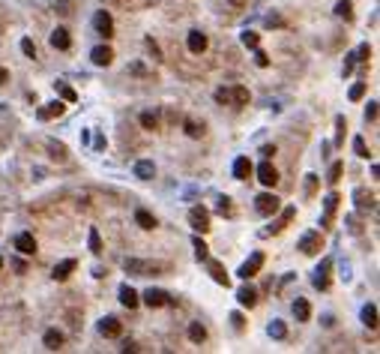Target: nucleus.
Wrapping results in <instances>:
<instances>
[{
    "instance_id": "obj_5",
    "label": "nucleus",
    "mask_w": 380,
    "mask_h": 354,
    "mask_svg": "<svg viewBox=\"0 0 380 354\" xmlns=\"http://www.w3.org/2000/svg\"><path fill=\"white\" fill-rule=\"evenodd\" d=\"M144 303H147L150 309H159V306H165V303H177V300H174L168 291H162V288H147V291H144Z\"/></svg>"
},
{
    "instance_id": "obj_12",
    "label": "nucleus",
    "mask_w": 380,
    "mask_h": 354,
    "mask_svg": "<svg viewBox=\"0 0 380 354\" xmlns=\"http://www.w3.org/2000/svg\"><path fill=\"white\" fill-rule=\"evenodd\" d=\"M123 267H126V273H132V276H147V273L153 270V264H147V261H141V258H126Z\"/></svg>"
},
{
    "instance_id": "obj_19",
    "label": "nucleus",
    "mask_w": 380,
    "mask_h": 354,
    "mask_svg": "<svg viewBox=\"0 0 380 354\" xmlns=\"http://www.w3.org/2000/svg\"><path fill=\"white\" fill-rule=\"evenodd\" d=\"M237 300H240V306H249V309H252V306L258 303V291L249 288V285H242L240 291H237Z\"/></svg>"
},
{
    "instance_id": "obj_34",
    "label": "nucleus",
    "mask_w": 380,
    "mask_h": 354,
    "mask_svg": "<svg viewBox=\"0 0 380 354\" xmlns=\"http://www.w3.org/2000/svg\"><path fill=\"white\" fill-rule=\"evenodd\" d=\"M141 126L144 129H159V114L156 111H144L141 114Z\"/></svg>"
},
{
    "instance_id": "obj_27",
    "label": "nucleus",
    "mask_w": 380,
    "mask_h": 354,
    "mask_svg": "<svg viewBox=\"0 0 380 354\" xmlns=\"http://www.w3.org/2000/svg\"><path fill=\"white\" fill-rule=\"evenodd\" d=\"M294 216H296V207H284V210H281V219H278L276 225H270L267 231H270V234H276V231H281L284 225H288V222H291V219H294Z\"/></svg>"
},
{
    "instance_id": "obj_56",
    "label": "nucleus",
    "mask_w": 380,
    "mask_h": 354,
    "mask_svg": "<svg viewBox=\"0 0 380 354\" xmlns=\"http://www.w3.org/2000/svg\"><path fill=\"white\" fill-rule=\"evenodd\" d=\"M347 225H350V231H353V234H359V225H356V216H347Z\"/></svg>"
},
{
    "instance_id": "obj_50",
    "label": "nucleus",
    "mask_w": 380,
    "mask_h": 354,
    "mask_svg": "<svg viewBox=\"0 0 380 354\" xmlns=\"http://www.w3.org/2000/svg\"><path fill=\"white\" fill-rule=\"evenodd\" d=\"M255 63H258V66H270V57L260 51V48H255Z\"/></svg>"
},
{
    "instance_id": "obj_52",
    "label": "nucleus",
    "mask_w": 380,
    "mask_h": 354,
    "mask_svg": "<svg viewBox=\"0 0 380 354\" xmlns=\"http://www.w3.org/2000/svg\"><path fill=\"white\" fill-rule=\"evenodd\" d=\"M284 21H281V15H267V27H281Z\"/></svg>"
},
{
    "instance_id": "obj_35",
    "label": "nucleus",
    "mask_w": 380,
    "mask_h": 354,
    "mask_svg": "<svg viewBox=\"0 0 380 354\" xmlns=\"http://www.w3.org/2000/svg\"><path fill=\"white\" fill-rule=\"evenodd\" d=\"M57 93L63 96V102H75V99H78V93H75L69 84H63V81H57Z\"/></svg>"
},
{
    "instance_id": "obj_1",
    "label": "nucleus",
    "mask_w": 380,
    "mask_h": 354,
    "mask_svg": "<svg viewBox=\"0 0 380 354\" xmlns=\"http://www.w3.org/2000/svg\"><path fill=\"white\" fill-rule=\"evenodd\" d=\"M278 207H281V201H278V195H273V192H260L258 198H255V210H258L260 216H273Z\"/></svg>"
},
{
    "instance_id": "obj_14",
    "label": "nucleus",
    "mask_w": 380,
    "mask_h": 354,
    "mask_svg": "<svg viewBox=\"0 0 380 354\" xmlns=\"http://www.w3.org/2000/svg\"><path fill=\"white\" fill-rule=\"evenodd\" d=\"M72 45V36H69V30L66 27H57L51 33V48H57V51H66Z\"/></svg>"
},
{
    "instance_id": "obj_13",
    "label": "nucleus",
    "mask_w": 380,
    "mask_h": 354,
    "mask_svg": "<svg viewBox=\"0 0 380 354\" xmlns=\"http://www.w3.org/2000/svg\"><path fill=\"white\" fill-rule=\"evenodd\" d=\"M338 195L335 192H329L327 195V201H324V219H320V228H329V222H332V213H335V207H338Z\"/></svg>"
},
{
    "instance_id": "obj_10",
    "label": "nucleus",
    "mask_w": 380,
    "mask_h": 354,
    "mask_svg": "<svg viewBox=\"0 0 380 354\" xmlns=\"http://www.w3.org/2000/svg\"><path fill=\"white\" fill-rule=\"evenodd\" d=\"M63 111H66V105H63L60 99H54V102H48V105L39 108V111H36V117H39V120H51V117H60Z\"/></svg>"
},
{
    "instance_id": "obj_43",
    "label": "nucleus",
    "mask_w": 380,
    "mask_h": 354,
    "mask_svg": "<svg viewBox=\"0 0 380 354\" xmlns=\"http://www.w3.org/2000/svg\"><path fill=\"white\" fill-rule=\"evenodd\" d=\"M186 135H192V138H201V135H204V129L195 123V120H186Z\"/></svg>"
},
{
    "instance_id": "obj_17",
    "label": "nucleus",
    "mask_w": 380,
    "mask_h": 354,
    "mask_svg": "<svg viewBox=\"0 0 380 354\" xmlns=\"http://www.w3.org/2000/svg\"><path fill=\"white\" fill-rule=\"evenodd\" d=\"M75 270V258H66V261H60V264H54V279L57 282H63V279H69V273Z\"/></svg>"
},
{
    "instance_id": "obj_2",
    "label": "nucleus",
    "mask_w": 380,
    "mask_h": 354,
    "mask_svg": "<svg viewBox=\"0 0 380 354\" xmlns=\"http://www.w3.org/2000/svg\"><path fill=\"white\" fill-rule=\"evenodd\" d=\"M189 225L195 231H201V234H204V231H210V210H207V207L195 204V207L189 210Z\"/></svg>"
},
{
    "instance_id": "obj_38",
    "label": "nucleus",
    "mask_w": 380,
    "mask_h": 354,
    "mask_svg": "<svg viewBox=\"0 0 380 354\" xmlns=\"http://www.w3.org/2000/svg\"><path fill=\"white\" fill-rule=\"evenodd\" d=\"M347 96H350V102H359V99L365 96V81H356V84L350 87V93H347Z\"/></svg>"
},
{
    "instance_id": "obj_55",
    "label": "nucleus",
    "mask_w": 380,
    "mask_h": 354,
    "mask_svg": "<svg viewBox=\"0 0 380 354\" xmlns=\"http://www.w3.org/2000/svg\"><path fill=\"white\" fill-rule=\"evenodd\" d=\"M105 135H96V138H93V147H96V150H105Z\"/></svg>"
},
{
    "instance_id": "obj_29",
    "label": "nucleus",
    "mask_w": 380,
    "mask_h": 354,
    "mask_svg": "<svg viewBox=\"0 0 380 354\" xmlns=\"http://www.w3.org/2000/svg\"><path fill=\"white\" fill-rule=\"evenodd\" d=\"M335 15L341 18V21H353V6H350V0H338V3H335Z\"/></svg>"
},
{
    "instance_id": "obj_7",
    "label": "nucleus",
    "mask_w": 380,
    "mask_h": 354,
    "mask_svg": "<svg viewBox=\"0 0 380 354\" xmlns=\"http://www.w3.org/2000/svg\"><path fill=\"white\" fill-rule=\"evenodd\" d=\"M329 267H332V258H324L320 267L314 270V288L317 291H327L329 288Z\"/></svg>"
},
{
    "instance_id": "obj_25",
    "label": "nucleus",
    "mask_w": 380,
    "mask_h": 354,
    "mask_svg": "<svg viewBox=\"0 0 380 354\" xmlns=\"http://www.w3.org/2000/svg\"><path fill=\"white\" fill-rule=\"evenodd\" d=\"M363 324L371 327V330L377 327V306H374V303H365L363 306Z\"/></svg>"
},
{
    "instance_id": "obj_9",
    "label": "nucleus",
    "mask_w": 380,
    "mask_h": 354,
    "mask_svg": "<svg viewBox=\"0 0 380 354\" xmlns=\"http://www.w3.org/2000/svg\"><path fill=\"white\" fill-rule=\"evenodd\" d=\"M258 180L263 183V186H276L278 183V171L273 162H260L258 165Z\"/></svg>"
},
{
    "instance_id": "obj_22",
    "label": "nucleus",
    "mask_w": 380,
    "mask_h": 354,
    "mask_svg": "<svg viewBox=\"0 0 380 354\" xmlns=\"http://www.w3.org/2000/svg\"><path fill=\"white\" fill-rule=\"evenodd\" d=\"M294 318H296V321H309V318H311L309 300H302V297H296V300H294Z\"/></svg>"
},
{
    "instance_id": "obj_3",
    "label": "nucleus",
    "mask_w": 380,
    "mask_h": 354,
    "mask_svg": "<svg viewBox=\"0 0 380 354\" xmlns=\"http://www.w3.org/2000/svg\"><path fill=\"white\" fill-rule=\"evenodd\" d=\"M260 267H263V252H252V255H249V261H242V264H240L237 276H240V279H252Z\"/></svg>"
},
{
    "instance_id": "obj_47",
    "label": "nucleus",
    "mask_w": 380,
    "mask_h": 354,
    "mask_svg": "<svg viewBox=\"0 0 380 354\" xmlns=\"http://www.w3.org/2000/svg\"><path fill=\"white\" fill-rule=\"evenodd\" d=\"M216 102H225V105H227V102H234V99H231V90L219 87V90H216Z\"/></svg>"
},
{
    "instance_id": "obj_57",
    "label": "nucleus",
    "mask_w": 380,
    "mask_h": 354,
    "mask_svg": "<svg viewBox=\"0 0 380 354\" xmlns=\"http://www.w3.org/2000/svg\"><path fill=\"white\" fill-rule=\"evenodd\" d=\"M260 153H263V156H267V160H270V156H273V153H276V147H273V144H267V147H260Z\"/></svg>"
},
{
    "instance_id": "obj_11",
    "label": "nucleus",
    "mask_w": 380,
    "mask_h": 354,
    "mask_svg": "<svg viewBox=\"0 0 380 354\" xmlns=\"http://www.w3.org/2000/svg\"><path fill=\"white\" fill-rule=\"evenodd\" d=\"M90 60H93L96 66H108V63L114 60V51H111V45H96V48L90 51Z\"/></svg>"
},
{
    "instance_id": "obj_15",
    "label": "nucleus",
    "mask_w": 380,
    "mask_h": 354,
    "mask_svg": "<svg viewBox=\"0 0 380 354\" xmlns=\"http://www.w3.org/2000/svg\"><path fill=\"white\" fill-rule=\"evenodd\" d=\"M186 45H189V51H192V54L207 51V36L201 33V30H192V33L186 36Z\"/></svg>"
},
{
    "instance_id": "obj_33",
    "label": "nucleus",
    "mask_w": 380,
    "mask_h": 354,
    "mask_svg": "<svg viewBox=\"0 0 380 354\" xmlns=\"http://www.w3.org/2000/svg\"><path fill=\"white\" fill-rule=\"evenodd\" d=\"M192 246H195V258H198V261H207V258H210V246L201 240V237H195V240H192Z\"/></svg>"
},
{
    "instance_id": "obj_42",
    "label": "nucleus",
    "mask_w": 380,
    "mask_h": 354,
    "mask_svg": "<svg viewBox=\"0 0 380 354\" xmlns=\"http://www.w3.org/2000/svg\"><path fill=\"white\" fill-rule=\"evenodd\" d=\"M341 171H345V165H341V162H332V168H329V183H338V180H341Z\"/></svg>"
},
{
    "instance_id": "obj_36",
    "label": "nucleus",
    "mask_w": 380,
    "mask_h": 354,
    "mask_svg": "<svg viewBox=\"0 0 380 354\" xmlns=\"http://www.w3.org/2000/svg\"><path fill=\"white\" fill-rule=\"evenodd\" d=\"M353 150H356V156H363V160H368V156H371V153H368V144H365L363 135H356V138H353Z\"/></svg>"
},
{
    "instance_id": "obj_59",
    "label": "nucleus",
    "mask_w": 380,
    "mask_h": 354,
    "mask_svg": "<svg viewBox=\"0 0 380 354\" xmlns=\"http://www.w3.org/2000/svg\"><path fill=\"white\" fill-rule=\"evenodd\" d=\"M227 3H234V6H242V3H245V0H227Z\"/></svg>"
},
{
    "instance_id": "obj_45",
    "label": "nucleus",
    "mask_w": 380,
    "mask_h": 354,
    "mask_svg": "<svg viewBox=\"0 0 380 354\" xmlns=\"http://www.w3.org/2000/svg\"><path fill=\"white\" fill-rule=\"evenodd\" d=\"M21 51H24L27 57H30V60H33V57H36V45H33V39H21Z\"/></svg>"
},
{
    "instance_id": "obj_23",
    "label": "nucleus",
    "mask_w": 380,
    "mask_h": 354,
    "mask_svg": "<svg viewBox=\"0 0 380 354\" xmlns=\"http://www.w3.org/2000/svg\"><path fill=\"white\" fill-rule=\"evenodd\" d=\"M42 342H45V348H48V351H57V348L63 345V333H60V330H45Z\"/></svg>"
},
{
    "instance_id": "obj_30",
    "label": "nucleus",
    "mask_w": 380,
    "mask_h": 354,
    "mask_svg": "<svg viewBox=\"0 0 380 354\" xmlns=\"http://www.w3.org/2000/svg\"><path fill=\"white\" fill-rule=\"evenodd\" d=\"M207 261H210V258H207ZM210 276H213L219 285H227V273H225V267L219 264V261H210Z\"/></svg>"
},
{
    "instance_id": "obj_54",
    "label": "nucleus",
    "mask_w": 380,
    "mask_h": 354,
    "mask_svg": "<svg viewBox=\"0 0 380 354\" xmlns=\"http://www.w3.org/2000/svg\"><path fill=\"white\" fill-rule=\"evenodd\" d=\"M231 321H234V330H242V315H240V312H234Z\"/></svg>"
},
{
    "instance_id": "obj_60",
    "label": "nucleus",
    "mask_w": 380,
    "mask_h": 354,
    "mask_svg": "<svg viewBox=\"0 0 380 354\" xmlns=\"http://www.w3.org/2000/svg\"><path fill=\"white\" fill-rule=\"evenodd\" d=\"M0 270H3V258H0Z\"/></svg>"
},
{
    "instance_id": "obj_39",
    "label": "nucleus",
    "mask_w": 380,
    "mask_h": 354,
    "mask_svg": "<svg viewBox=\"0 0 380 354\" xmlns=\"http://www.w3.org/2000/svg\"><path fill=\"white\" fill-rule=\"evenodd\" d=\"M231 99H234L237 105H245V102H249V90H245V87H234V90H231Z\"/></svg>"
},
{
    "instance_id": "obj_32",
    "label": "nucleus",
    "mask_w": 380,
    "mask_h": 354,
    "mask_svg": "<svg viewBox=\"0 0 380 354\" xmlns=\"http://www.w3.org/2000/svg\"><path fill=\"white\" fill-rule=\"evenodd\" d=\"M87 243H90V252H93V255H102V237H99V231H96V228H90Z\"/></svg>"
},
{
    "instance_id": "obj_24",
    "label": "nucleus",
    "mask_w": 380,
    "mask_h": 354,
    "mask_svg": "<svg viewBox=\"0 0 380 354\" xmlns=\"http://www.w3.org/2000/svg\"><path fill=\"white\" fill-rule=\"evenodd\" d=\"M249 174H252V162H249V156H240V160L234 162V177H237V180H245Z\"/></svg>"
},
{
    "instance_id": "obj_48",
    "label": "nucleus",
    "mask_w": 380,
    "mask_h": 354,
    "mask_svg": "<svg viewBox=\"0 0 380 354\" xmlns=\"http://www.w3.org/2000/svg\"><path fill=\"white\" fill-rule=\"evenodd\" d=\"M365 120H377V102H368L365 105Z\"/></svg>"
},
{
    "instance_id": "obj_46",
    "label": "nucleus",
    "mask_w": 380,
    "mask_h": 354,
    "mask_svg": "<svg viewBox=\"0 0 380 354\" xmlns=\"http://www.w3.org/2000/svg\"><path fill=\"white\" fill-rule=\"evenodd\" d=\"M353 54H356V60H368V57H371V45H368V42H363V45H359Z\"/></svg>"
},
{
    "instance_id": "obj_4",
    "label": "nucleus",
    "mask_w": 380,
    "mask_h": 354,
    "mask_svg": "<svg viewBox=\"0 0 380 354\" xmlns=\"http://www.w3.org/2000/svg\"><path fill=\"white\" fill-rule=\"evenodd\" d=\"M93 27H96V33H99V36L111 39V36H114V18L108 15L105 9H99V12L93 15Z\"/></svg>"
},
{
    "instance_id": "obj_51",
    "label": "nucleus",
    "mask_w": 380,
    "mask_h": 354,
    "mask_svg": "<svg viewBox=\"0 0 380 354\" xmlns=\"http://www.w3.org/2000/svg\"><path fill=\"white\" fill-rule=\"evenodd\" d=\"M347 60H345V75H350V69H353V63H356V54L350 51V54H345Z\"/></svg>"
},
{
    "instance_id": "obj_6",
    "label": "nucleus",
    "mask_w": 380,
    "mask_h": 354,
    "mask_svg": "<svg viewBox=\"0 0 380 354\" xmlns=\"http://www.w3.org/2000/svg\"><path fill=\"white\" fill-rule=\"evenodd\" d=\"M12 246H15L21 255H33V252H36V240H33V234H30V231H21V234H15Z\"/></svg>"
},
{
    "instance_id": "obj_37",
    "label": "nucleus",
    "mask_w": 380,
    "mask_h": 354,
    "mask_svg": "<svg viewBox=\"0 0 380 354\" xmlns=\"http://www.w3.org/2000/svg\"><path fill=\"white\" fill-rule=\"evenodd\" d=\"M345 129H347V120L338 114V117H335V144L345 141Z\"/></svg>"
},
{
    "instance_id": "obj_53",
    "label": "nucleus",
    "mask_w": 380,
    "mask_h": 354,
    "mask_svg": "<svg viewBox=\"0 0 380 354\" xmlns=\"http://www.w3.org/2000/svg\"><path fill=\"white\" fill-rule=\"evenodd\" d=\"M147 48L153 51V57H156V60H162V51H159V45H156L153 39H147Z\"/></svg>"
},
{
    "instance_id": "obj_20",
    "label": "nucleus",
    "mask_w": 380,
    "mask_h": 354,
    "mask_svg": "<svg viewBox=\"0 0 380 354\" xmlns=\"http://www.w3.org/2000/svg\"><path fill=\"white\" fill-rule=\"evenodd\" d=\"M135 177H141V180H153V177H156V165L150 160H141L138 165H135Z\"/></svg>"
},
{
    "instance_id": "obj_58",
    "label": "nucleus",
    "mask_w": 380,
    "mask_h": 354,
    "mask_svg": "<svg viewBox=\"0 0 380 354\" xmlns=\"http://www.w3.org/2000/svg\"><path fill=\"white\" fill-rule=\"evenodd\" d=\"M6 78H9V72H6V69H3V66H0V84H3Z\"/></svg>"
},
{
    "instance_id": "obj_16",
    "label": "nucleus",
    "mask_w": 380,
    "mask_h": 354,
    "mask_svg": "<svg viewBox=\"0 0 380 354\" xmlns=\"http://www.w3.org/2000/svg\"><path fill=\"white\" fill-rule=\"evenodd\" d=\"M99 333H102V337H120V333H123V324L114 318V315H108V318L99 321Z\"/></svg>"
},
{
    "instance_id": "obj_41",
    "label": "nucleus",
    "mask_w": 380,
    "mask_h": 354,
    "mask_svg": "<svg viewBox=\"0 0 380 354\" xmlns=\"http://www.w3.org/2000/svg\"><path fill=\"white\" fill-rule=\"evenodd\" d=\"M242 45H245V48H258V45H260V36L252 33V30H245V33H242Z\"/></svg>"
},
{
    "instance_id": "obj_18",
    "label": "nucleus",
    "mask_w": 380,
    "mask_h": 354,
    "mask_svg": "<svg viewBox=\"0 0 380 354\" xmlns=\"http://www.w3.org/2000/svg\"><path fill=\"white\" fill-rule=\"evenodd\" d=\"M120 303L129 306V309H135V306H138V291H135L132 285H120Z\"/></svg>"
},
{
    "instance_id": "obj_44",
    "label": "nucleus",
    "mask_w": 380,
    "mask_h": 354,
    "mask_svg": "<svg viewBox=\"0 0 380 354\" xmlns=\"http://www.w3.org/2000/svg\"><path fill=\"white\" fill-rule=\"evenodd\" d=\"M317 192V174H306V195Z\"/></svg>"
},
{
    "instance_id": "obj_40",
    "label": "nucleus",
    "mask_w": 380,
    "mask_h": 354,
    "mask_svg": "<svg viewBox=\"0 0 380 354\" xmlns=\"http://www.w3.org/2000/svg\"><path fill=\"white\" fill-rule=\"evenodd\" d=\"M48 150H51V156H54V160H60V162L66 160V147H63L60 141H48Z\"/></svg>"
},
{
    "instance_id": "obj_28",
    "label": "nucleus",
    "mask_w": 380,
    "mask_h": 354,
    "mask_svg": "<svg viewBox=\"0 0 380 354\" xmlns=\"http://www.w3.org/2000/svg\"><path fill=\"white\" fill-rule=\"evenodd\" d=\"M267 333H270L273 339H284V337H288V324H284V321H278V318H273V321H270V327H267Z\"/></svg>"
},
{
    "instance_id": "obj_8",
    "label": "nucleus",
    "mask_w": 380,
    "mask_h": 354,
    "mask_svg": "<svg viewBox=\"0 0 380 354\" xmlns=\"http://www.w3.org/2000/svg\"><path fill=\"white\" fill-rule=\"evenodd\" d=\"M299 249H302L306 255L320 252V234H317V231H306V234L299 237Z\"/></svg>"
},
{
    "instance_id": "obj_21",
    "label": "nucleus",
    "mask_w": 380,
    "mask_h": 354,
    "mask_svg": "<svg viewBox=\"0 0 380 354\" xmlns=\"http://www.w3.org/2000/svg\"><path fill=\"white\" fill-rule=\"evenodd\" d=\"M353 198H356V207H359V210H374V195H371V192L356 189V192H353Z\"/></svg>"
},
{
    "instance_id": "obj_31",
    "label": "nucleus",
    "mask_w": 380,
    "mask_h": 354,
    "mask_svg": "<svg viewBox=\"0 0 380 354\" xmlns=\"http://www.w3.org/2000/svg\"><path fill=\"white\" fill-rule=\"evenodd\" d=\"M135 222H138L141 228H156V216L153 213H147V210H135Z\"/></svg>"
},
{
    "instance_id": "obj_26",
    "label": "nucleus",
    "mask_w": 380,
    "mask_h": 354,
    "mask_svg": "<svg viewBox=\"0 0 380 354\" xmlns=\"http://www.w3.org/2000/svg\"><path fill=\"white\" fill-rule=\"evenodd\" d=\"M189 339L195 342V345H201V342L207 339V327H204L201 321H192L189 324Z\"/></svg>"
},
{
    "instance_id": "obj_49",
    "label": "nucleus",
    "mask_w": 380,
    "mask_h": 354,
    "mask_svg": "<svg viewBox=\"0 0 380 354\" xmlns=\"http://www.w3.org/2000/svg\"><path fill=\"white\" fill-rule=\"evenodd\" d=\"M219 213H222V216H227V213H231V198H227V195H222V198H219Z\"/></svg>"
}]
</instances>
